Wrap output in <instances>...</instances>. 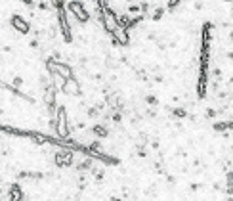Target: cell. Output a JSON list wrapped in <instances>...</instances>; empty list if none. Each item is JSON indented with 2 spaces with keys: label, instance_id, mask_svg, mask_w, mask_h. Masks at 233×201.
Wrapping results in <instances>:
<instances>
[{
  "label": "cell",
  "instance_id": "6da1fadb",
  "mask_svg": "<svg viewBox=\"0 0 233 201\" xmlns=\"http://www.w3.org/2000/svg\"><path fill=\"white\" fill-rule=\"evenodd\" d=\"M229 201H233V199H229Z\"/></svg>",
  "mask_w": 233,
  "mask_h": 201
}]
</instances>
